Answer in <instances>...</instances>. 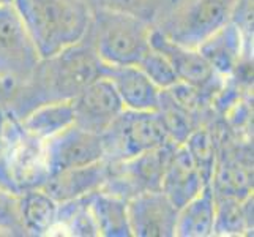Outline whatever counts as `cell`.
I'll list each match as a JSON object with an SVG mask.
<instances>
[{"label":"cell","instance_id":"obj_1","mask_svg":"<svg viewBox=\"0 0 254 237\" xmlns=\"http://www.w3.org/2000/svg\"><path fill=\"white\" fill-rule=\"evenodd\" d=\"M101 62L93 48L82 40L56 56L41 59L22 85L14 89L6 109L16 119L40 104L74 100L100 76Z\"/></svg>","mask_w":254,"mask_h":237},{"label":"cell","instance_id":"obj_2","mask_svg":"<svg viewBox=\"0 0 254 237\" xmlns=\"http://www.w3.org/2000/svg\"><path fill=\"white\" fill-rule=\"evenodd\" d=\"M41 59L56 56L85 38L92 21L87 0H14Z\"/></svg>","mask_w":254,"mask_h":237},{"label":"cell","instance_id":"obj_3","mask_svg":"<svg viewBox=\"0 0 254 237\" xmlns=\"http://www.w3.org/2000/svg\"><path fill=\"white\" fill-rule=\"evenodd\" d=\"M152 27L141 16L117 8L92 10L85 41L93 48L101 64L136 65L150 49Z\"/></svg>","mask_w":254,"mask_h":237},{"label":"cell","instance_id":"obj_4","mask_svg":"<svg viewBox=\"0 0 254 237\" xmlns=\"http://www.w3.org/2000/svg\"><path fill=\"white\" fill-rule=\"evenodd\" d=\"M101 136L104 160L109 163L124 161L171 143L160 111L124 109Z\"/></svg>","mask_w":254,"mask_h":237},{"label":"cell","instance_id":"obj_5","mask_svg":"<svg viewBox=\"0 0 254 237\" xmlns=\"http://www.w3.org/2000/svg\"><path fill=\"white\" fill-rule=\"evenodd\" d=\"M239 6L240 0H185L166 17L160 30L177 45L197 49L235 19Z\"/></svg>","mask_w":254,"mask_h":237},{"label":"cell","instance_id":"obj_6","mask_svg":"<svg viewBox=\"0 0 254 237\" xmlns=\"http://www.w3.org/2000/svg\"><path fill=\"white\" fill-rule=\"evenodd\" d=\"M49 175L43 141L30 136L10 112L8 143L0 157V187L16 195L40 188Z\"/></svg>","mask_w":254,"mask_h":237},{"label":"cell","instance_id":"obj_7","mask_svg":"<svg viewBox=\"0 0 254 237\" xmlns=\"http://www.w3.org/2000/svg\"><path fill=\"white\" fill-rule=\"evenodd\" d=\"M41 56L13 5H0V79L13 89L22 85Z\"/></svg>","mask_w":254,"mask_h":237},{"label":"cell","instance_id":"obj_8","mask_svg":"<svg viewBox=\"0 0 254 237\" xmlns=\"http://www.w3.org/2000/svg\"><path fill=\"white\" fill-rule=\"evenodd\" d=\"M49 174L104 160L103 136L73 124L43 143Z\"/></svg>","mask_w":254,"mask_h":237},{"label":"cell","instance_id":"obj_9","mask_svg":"<svg viewBox=\"0 0 254 237\" xmlns=\"http://www.w3.org/2000/svg\"><path fill=\"white\" fill-rule=\"evenodd\" d=\"M179 209L161 190L137 193L128 199V220L136 237H174Z\"/></svg>","mask_w":254,"mask_h":237},{"label":"cell","instance_id":"obj_10","mask_svg":"<svg viewBox=\"0 0 254 237\" xmlns=\"http://www.w3.org/2000/svg\"><path fill=\"white\" fill-rule=\"evenodd\" d=\"M74 124L93 133L103 135L120 112L124 103L109 79L98 76L73 100Z\"/></svg>","mask_w":254,"mask_h":237},{"label":"cell","instance_id":"obj_11","mask_svg":"<svg viewBox=\"0 0 254 237\" xmlns=\"http://www.w3.org/2000/svg\"><path fill=\"white\" fill-rule=\"evenodd\" d=\"M100 76L109 79L125 109L158 111L161 92L137 65L101 64Z\"/></svg>","mask_w":254,"mask_h":237},{"label":"cell","instance_id":"obj_12","mask_svg":"<svg viewBox=\"0 0 254 237\" xmlns=\"http://www.w3.org/2000/svg\"><path fill=\"white\" fill-rule=\"evenodd\" d=\"M108 177L109 161L101 160L93 164L81 166V168L52 172L40 188L60 204L101 190Z\"/></svg>","mask_w":254,"mask_h":237},{"label":"cell","instance_id":"obj_13","mask_svg":"<svg viewBox=\"0 0 254 237\" xmlns=\"http://www.w3.org/2000/svg\"><path fill=\"white\" fill-rule=\"evenodd\" d=\"M150 46L169 60L177 73L180 82L190 84L196 89L202 90L204 87L213 84V79L218 75L207 64V60L197 49L182 46L169 40L160 29H152Z\"/></svg>","mask_w":254,"mask_h":237},{"label":"cell","instance_id":"obj_14","mask_svg":"<svg viewBox=\"0 0 254 237\" xmlns=\"http://www.w3.org/2000/svg\"><path fill=\"white\" fill-rule=\"evenodd\" d=\"M210 183V182H208ZM207 185L196 163L183 144H177L163 175L161 191L180 209Z\"/></svg>","mask_w":254,"mask_h":237},{"label":"cell","instance_id":"obj_15","mask_svg":"<svg viewBox=\"0 0 254 237\" xmlns=\"http://www.w3.org/2000/svg\"><path fill=\"white\" fill-rule=\"evenodd\" d=\"M197 51L218 76H229L242 64L243 32L239 22L232 19L224 27L207 38Z\"/></svg>","mask_w":254,"mask_h":237},{"label":"cell","instance_id":"obj_16","mask_svg":"<svg viewBox=\"0 0 254 237\" xmlns=\"http://www.w3.org/2000/svg\"><path fill=\"white\" fill-rule=\"evenodd\" d=\"M89 209L98 236L131 237L128 220V199L116 193L98 190L89 195Z\"/></svg>","mask_w":254,"mask_h":237},{"label":"cell","instance_id":"obj_17","mask_svg":"<svg viewBox=\"0 0 254 237\" xmlns=\"http://www.w3.org/2000/svg\"><path fill=\"white\" fill-rule=\"evenodd\" d=\"M216 217V198L212 182L204 185L197 195L179 209L175 236L207 237L213 236Z\"/></svg>","mask_w":254,"mask_h":237},{"label":"cell","instance_id":"obj_18","mask_svg":"<svg viewBox=\"0 0 254 237\" xmlns=\"http://www.w3.org/2000/svg\"><path fill=\"white\" fill-rule=\"evenodd\" d=\"M21 127L38 141H48L65 128L74 124L73 100L51 101L40 104L19 119Z\"/></svg>","mask_w":254,"mask_h":237},{"label":"cell","instance_id":"obj_19","mask_svg":"<svg viewBox=\"0 0 254 237\" xmlns=\"http://www.w3.org/2000/svg\"><path fill=\"white\" fill-rule=\"evenodd\" d=\"M19 215L27 236H49L57 226L59 203L41 188H30L19 195Z\"/></svg>","mask_w":254,"mask_h":237},{"label":"cell","instance_id":"obj_20","mask_svg":"<svg viewBox=\"0 0 254 237\" xmlns=\"http://www.w3.org/2000/svg\"><path fill=\"white\" fill-rule=\"evenodd\" d=\"M216 217L213 234L242 236L253 230V195L248 198L215 196Z\"/></svg>","mask_w":254,"mask_h":237},{"label":"cell","instance_id":"obj_21","mask_svg":"<svg viewBox=\"0 0 254 237\" xmlns=\"http://www.w3.org/2000/svg\"><path fill=\"white\" fill-rule=\"evenodd\" d=\"M183 146L190 152L192 161L196 163L204 180L212 182L215 171V144L210 131L205 128L192 130L185 139Z\"/></svg>","mask_w":254,"mask_h":237},{"label":"cell","instance_id":"obj_22","mask_svg":"<svg viewBox=\"0 0 254 237\" xmlns=\"http://www.w3.org/2000/svg\"><path fill=\"white\" fill-rule=\"evenodd\" d=\"M136 65L142 70L144 75L150 79L160 90H169L171 87L180 82V79L169 60L166 59L160 51L153 49L152 46L141 59H139V62Z\"/></svg>","mask_w":254,"mask_h":237},{"label":"cell","instance_id":"obj_23","mask_svg":"<svg viewBox=\"0 0 254 237\" xmlns=\"http://www.w3.org/2000/svg\"><path fill=\"white\" fill-rule=\"evenodd\" d=\"M0 236H27L19 215V195L0 187Z\"/></svg>","mask_w":254,"mask_h":237},{"label":"cell","instance_id":"obj_24","mask_svg":"<svg viewBox=\"0 0 254 237\" xmlns=\"http://www.w3.org/2000/svg\"><path fill=\"white\" fill-rule=\"evenodd\" d=\"M8 127H10V111L6 106H0V157L8 143Z\"/></svg>","mask_w":254,"mask_h":237},{"label":"cell","instance_id":"obj_25","mask_svg":"<svg viewBox=\"0 0 254 237\" xmlns=\"http://www.w3.org/2000/svg\"><path fill=\"white\" fill-rule=\"evenodd\" d=\"M14 89L11 85H8L5 81L0 79V106H6L8 101H10L11 95H13Z\"/></svg>","mask_w":254,"mask_h":237},{"label":"cell","instance_id":"obj_26","mask_svg":"<svg viewBox=\"0 0 254 237\" xmlns=\"http://www.w3.org/2000/svg\"><path fill=\"white\" fill-rule=\"evenodd\" d=\"M14 0H0V5H13Z\"/></svg>","mask_w":254,"mask_h":237}]
</instances>
